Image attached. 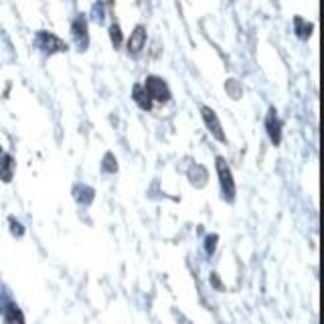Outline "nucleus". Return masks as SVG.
Masks as SVG:
<instances>
[{"label": "nucleus", "mask_w": 324, "mask_h": 324, "mask_svg": "<svg viewBox=\"0 0 324 324\" xmlns=\"http://www.w3.org/2000/svg\"><path fill=\"white\" fill-rule=\"evenodd\" d=\"M8 221H10V225H12V227H10L12 235H14V237H22V233H25V229H22V223H18L14 217H10Z\"/></svg>", "instance_id": "f3484780"}, {"label": "nucleus", "mask_w": 324, "mask_h": 324, "mask_svg": "<svg viewBox=\"0 0 324 324\" xmlns=\"http://www.w3.org/2000/svg\"><path fill=\"white\" fill-rule=\"evenodd\" d=\"M266 132H268V136H270L271 144H273V146H280V142H282V120H280L275 108L268 109V115H266Z\"/></svg>", "instance_id": "423d86ee"}, {"label": "nucleus", "mask_w": 324, "mask_h": 324, "mask_svg": "<svg viewBox=\"0 0 324 324\" xmlns=\"http://www.w3.org/2000/svg\"><path fill=\"white\" fill-rule=\"evenodd\" d=\"M201 115H203V122H205L207 130L213 134V138L219 140V142H227V136L223 132V126H221V122L217 118L215 109H211L209 106H201Z\"/></svg>", "instance_id": "39448f33"}, {"label": "nucleus", "mask_w": 324, "mask_h": 324, "mask_svg": "<svg viewBox=\"0 0 324 324\" xmlns=\"http://www.w3.org/2000/svg\"><path fill=\"white\" fill-rule=\"evenodd\" d=\"M14 168H16L14 158H12L10 154H4V152H2V156H0V178H2L4 182H10V180H12Z\"/></svg>", "instance_id": "1a4fd4ad"}, {"label": "nucleus", "mask_w": 324, "mask_h": 324, "mask_svg": "<svg viewBox=\"0 0 324 324\" xmlns=\"http://www.w3.org/2000/svg\"><path fill=\"white\" fill-rule=\"evenodd\" d=\"M189 178H191V182H193L195 187H205V184H207V178H209V172H207L205 166L193 164L191 170H189Z\"/></svg>", "instance_id": "9b49d317"}, {"label": "nucleus", "mask_w": 324, "mask_h": 324, "mask_svg": "<svg viewBox=\"0 0 324 324\" xmlns=\"http://www.w3.org/2000/svg\"><path fill=\"white\" fill-rule=\"evenodd\" d=\"M102 168H104V172H108V174H113V172L118 170V160H115V156H113L111 152H108V154L104 156Z\"/></svg>", "instance_id": "dca6fc26"}, {"label": "nucleus", "mask_w": 324, "mask_h": 324, "mask_svg": "<svg viewBox=\"0 0 324 324\" xmlns=\"http://www.w3.org/2000/svg\"><path fill=\"white\" fill-rule=\"evenodd\" d=\"M217 235H209L207 237V245H205V249H207V253H213L215 251V247H217Z\"/></svg>", "instance_id": "a211bd4d"}, {"label": "nucleus", "mask_w": 324, "mask_h": 324, "mask_svg": "<svg viewBox=\"0 0 324 324\" xmlns=\"http://www.w3.org/2000/svg\"><path fill=\"white\" fill-rule=\"evenodd\" d=\"M109 2H113V0H109Z\"/></svg>", "instance_id": "412c9836"}, {"label": "nucleus", "mask_w": 324, "mask_h": 324, "mask_svg": "<svg viewBox=\"0 0 324 324\" xmlns=\"http://www.w3.org/2000/svg\"><path fill=\"white\" fill-rule=\"evenodd\" d=\"M132 98H134V102H136V106L140 109H152V100L148 98V94H146V89H144V85L142 83H136L134 87H132Z\"/></svg>", "instance_id": "6e6552de"}, {"label": "nucleus", "mask_w": 324, "mask_h": 324, "mask_svg": "<svg viewBox=\"0 0 324 324\" xmlns=\"http://www.w3.org/2000/svg\"><path fill=\"white\" fill-rule=\"evenodd\" d=\"M71 35H73V41L77 45L79 51H85L87 45H89V33H87V18L85 14H79L73 25H71Z\"/></svg>", "instance_id": "20e7f679"}, {"label": "nucleus", "mask_w": 324, "mask_h": 324, "mask_svg": "<svg viewBox=\"0 0 324 324\" xmlns=\"http://www.w3.org/2000/svg\"><path fill=\"white\" fill-rule=\"evenodd\" d=\"M94 14H96V18H98L100 22L104 20V4H102V2L94 4Z\"/></svg>", "instance_id": "6ab92c4d"}, {"label": "nucleus", "mask_w": 324, "mask_h": 324, "mask_svg": "<svg viewBox=\"0 0 324 324\" xmlns=\"http://www.w3.org/2000/svg\"><path fill=\"white\" fill-rule=\"evenodd\" d=\"M75 193H83V195H75V199L79 201V203H83V205H89L91 201H94V195H96V191L91 189V187H77L75 189Z\"/></svg>", "instance_id": "ddd939ff"}, {"label": "nucleus", "mask_w": 324, "mask_h": 324, "mask_svg": "<svg viewBox=\"0 0 324 324\" xmlns=\"http://www.w3.org/2000/svg\"><path fill=\"white\" fill-rule=\"evenodd\" d=\"M144 89H146V94H148V98L152 100V104L156 102V104H166V102H170V87L166 85V81L158 77V75H148L146 79H144Z\"/></svg>", "instance_id": "f03ea898"}, {"label": "nucleus", "mask_w": 324, "mask_h": 324, "mask_svg": "<svg viewBox=\"0 0 324 324\" xmlns=\"http://www.w3.org/2000/svg\"><path fill=\"white\" fill-rule=\"evenodd\" d=\"M146 27L144 25H138L134 27V31L130 33V39H128V53L132 57H138L142 53V49L146 47Z\"/></svg>", "instance_id": "0eeeda50"}, {"label": "nucleus", "mask_w": 324, "mask_h": 324, "mask_svg": "<svg viewBox=\"0 0 324 324\" xmlns=\"http://www.w3.org/2000/svg\"><path fill=\"white\" fill-rule=\"evenodd\" d=\"M215 168L217 174H219V184H221V195L227 203H233L235 201V193H237V187H235V180H233V172L229 168V164L225 162L223 156H217L215 158Z\"/></svg>", "instance_id": "f257e3e1"}, {"label": "nucleus", "mask_w": 324, "mask_h": 324, "mask_svg": "<svg viewBox=\"0 0 324 324\" xmlns=\"http://www.w3.org/2000/svg\"><path fill=\"white\" fill-rule=\"evenodd\" d=\"M2 314H4V322L6 324H25V316L20 312V308L12 302H8L4 308H2Z\"/></svg>", "instance_id": "9d476101"}, {"label": "nucleus", "mask_w": 324, "mask_h": 324, "mask_svg": "<svg viewBox=\"0 0 324 324\" xmlns=\"http://www.w3.org/2000/svg\"><path fill=\"white\" fill-rule=\"evenodd\" d=\"M225 89L229 91V96H231L233 100H239V98H241V91H243L237 79H227V83H225Z\"/></svg>", "instance_id": "2eb2a0df"}, {"label": "nucleus", "mask_w": 324, "mask_h": 324, "mask_svg": "<svg viewBox=\"0 0 324 324\" xmlns=\"http://www.w3.org/2000/svg\"><path fill=\"white\" fill-rule=\"evenodd\" d=\"M109 39H111L113 49H120V47H122L124 35H122V29H120V25H118V22H113V25L109 27Z\"/></svg>", "instance_id": "4468645a"}, {"label": "nucleus", "mask_w": 324, "mask_h": 324, "mask_svg": "<svg viewBox=\"0 0 324 324\" xmlns=\"http://www.w3.org/2000/svg\"><path fill=\"white\" fill-rule=\"evenodd\" d=\"M35 43H37V47L45 55H55L67 51V43L63 39H59L57 35L49 33V31H39L37 37H35Z\"/></svg>", "instance_id": "7ed1b4c3"}, {"label": "nucleus", "mask_w": 324, "mask_h": 324, "mask_svg": "<svg viewBox=\"0 0 324 324\" xmlns=\"http://www.w3.org/2000/svg\"><path fill=\"white\" fill-rule=\"evenodd\" d=\"M0 156H2V146H0Z\"/></svg>", "instance_id": "aec40b11"}, {"label": "nucleus", "mask_w": 324, "mask_h": 324, "mask_svg": "<svg viewBox=\"0 0 324 324\" xmlns=\"http://www.w3.org/2000/svg\"><path fill=\"white\" fill-rule=\"evenodd\" d=\"M312 22H308V20H304L302 16H294V33L298 35V39H302V41H306L310 35H312Z\"/></svg>", "instance_id": "f8f14e48"}]
</instances>
